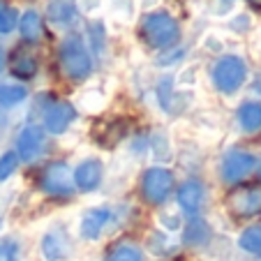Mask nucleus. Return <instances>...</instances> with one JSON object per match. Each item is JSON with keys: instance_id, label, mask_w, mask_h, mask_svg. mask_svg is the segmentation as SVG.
<instances>
[{"instance_id": "obj_15", "label": "nucleus", "mask_w": 261, "mask_h": 261, "mask_svg": "<svg viewBox=\"0 0 261 261\" xmlns=\"http://www.w3.org/2000/svg\"><path fill=\"white\" fill-rule=\"evenodd\" d=\"M182 241L188 247H206L213 241V229L206 220L201 217H192L188 222V227L182 231Z\"/></svg>"}, {"instance_id": "obj_12", "label": "nucleus", "mask_w": 261, "mask_h": 261, "mask_svg": "<svg viewBox=\"0 0 261 261\" xmlns=\"http://www.w3.org/2000/svg\"><path fill=\"white\" fill-rule=\"evenodd\" d=\"M74 176V188L79 192H93V190L99 188V182L104 178V167L99 160L90 158L84 160L81 164H76V169H72Z\"/></svg>"}, {"instance_id": "obj_22", "label": "nucleus", "mask_w": 261, "mask_h": 261, "mask_svg": "<svg viewBox=\"0 0 261 261\" xmlns=\"http://www.w3.org/2000/svg\"><path fill=\"white\" fill-rule=\"evenodd\" d=\"M238 245H241V250L250 252V254L261 256V229L259 227L245 229L241 233V238H238Z\"/></svg>"}, {"instance_id": "obj_2", "label": "nucleus", "mask_w": 261, "mask_h": 261, "mask_svg": "<svg viewBox=\"0 0 261 261\" xmlns=\"http://www.w3.org/2000/svg\"><path fill=\"white\" fill-rule=\"evenodd\" d=\"M60 65L72 81H84L93 72V60L86 51L81 37H67L60 46Z\"/></svg>"}, {"instance_id": "obj_21", "label": "nucleus", "mask_w": 261, "mask_h": 261, "mask_svg": "<svg viewBox=\"0 0 261 261\" xmlns=\"http://www.w3.org/2000/svg\"><path fill=\"white\" fill-rule=\"evenodd\" d=\"M109 261H143V252L134 243H118L109 254Z\"/></svg>"}, {"instance_id": "obj_13", "label": "nucleus", "mask_w": 261, "mask_h": 261, "mask_svg": "<svg viewBox=\"0 0 261 261\" xmlns=\"http://www.w3.org/2000/svg\"><path fill=\"white\" fill-rule=\"evenodd\" d=\"M111 220H114V211H111V208H104V206L90 208V211H86L84 217H81L79 236L84 238V241H97Z\"/></svg>"}, {"instance_id": "obj_8", "label": "nucleus", "mask_w": 261, "mask_h": 261, "mask_svg": "<svg viewBox=\"0 0 261 261\" xmlns=\"http://www.w3.org/2000/svg\"><path fill=\"white\" fill-rule=\"evenodd\" d=\"M40 252L44 261H67L72 256V238L65 229L54 227L42 236Z\"/></svg>"}, {"instance_id": "obj_16", "label": "nucleus", "mask_w": 261, "mask_h": 261, "mask_svg": "<svg viewBox=\"0 0 261 261\" xmlns=\"http://www.w3.org/2000/svg\"><path fill=\"white\" fill-rule=\"evenodd\" d=\"M238 123L245 132H259L261 129V104L245 102L238 107Z\"/></svg>"}, {"instance_id": "obj_7", "label": "nucleus", "mask_w": 261, "mask_h": 261, "mask_svg": "<svg viewBox=\"0 0 261 261\" xmlns=\"http://www.w3.org/2000/svg\"><path fill=\"white\" fill-rule=\"evenodd\" d=\"M46 150V132L40 125H25L16 137V150L21 162H33Z\"/></svg>"}, {"instance_id": "obj_14", "label": "nucleus", "mask_w": 261, "mask_h": 261, "mask_svg": "<svg viewBox=\"0 0 261 261\" xmlns=\"http://www.w3.org/2000/svg\"><path fill=\"white\" fill-rule=\"evenodd\" d=\"M125 132H127L125 120H120V118L102 120V123H97L93 127V139L99 143V146H104V148H114L116 143L125 137Z\"/></svg>"}, {"instance_id": "obj_10", "label": "nucleus", "mask_w": 261, "mask_h": 261, "mask_svg": "<svg viewBox=\"0 0 261 261\" xmlns=\"http://www.w3.org/2000/svg\"><path fill=\"white\" fill-rule=\"evenodd\" d=\"M42 118H44V132L63 134V132H67V127L76 118V109L69 102H65V99H56V102H51L44 109Z\"/></svg>"}, {"instance_id": "obj_6", "label": "nucleus", "mask_w": 261, "mask_h": 261, "mask_svg": "<svg viewBox=\"0 0 261 261\" xmlns=\"http://www.w3.org/2000/svg\"><path fill=\"white\" fill-rule=\"evenodd\" d=\"M254 167H256V160L252 153H247V150H229V153L224 155V160H222L220 176L224 182L236 185L243 178L250 176Z\"/></svg>"}, {"instance_id": "obj_25", "label": "nucleus", "mask_w": 261, "mask_h": 261, "mask_svg": "<svg viewBox=\"0 0 261 261\" xmlns=\"http://www.w3.org/2000/svg\"><path fill=\"white\" fill-rule=\"evenodd\" d=\"M0 261H19V247L14 241L0 243Z\"/></svg>"}, {"instance_id": "obj_9", "label": "nucleus", "mask_w": 261, "mask_h": 261, "mask_svg": "<svg viewBox=\"0 0 261 261\" xmlns=\"http://www.w3.org/2000/svg\"><path fill=\"white\" fill-rule=\"evenodd\" d=\"M227 208L233 217H254L261 213V190L259 188H236L227 197Z\"/></svg>"}, {"instance_id": "obj_17", "label": "nucleus", "mask_w": 261, "mask_h": 261, "mask_svg": "<svg viewBox=\"0 0 261 261\" xmlns=\"http://www.w3.org/2000/svg\"><path fill=\"white\" fill-rule=\"evenodd\" d=\"M46 14L54 23H69L76 16V0H49Z\"/></svg>"}, {"instance_id": "obj_29", "label": "nucleus", "mask_w": 261, "mask_h": 261, "mask_svg": "<svg viewBox=\"0 0 261 261\" xmlns=\"http://www.w3.org/2000/svg\"><path fill=\"white\" fill-rule=\"evenodd\" d=\"M0 224H3V222H0Z\"/></svg>"}, {"instance_id": "obj_19", "label": "nucleus", "mask_w": 261, "mask_h": 261, "mask_svg": "<svg viewBox=\"0 0 261 261\" xmlns=\"http://www.w3.org/2000/svg\"><path fill=\"white\" fill-rule=\"evenodd\" d=\"M19 30L21 37L25 42H37L42 37V19L37 12H25L19 21Z\"/></svg>"}, {"instance_id": "obj_18", "label": "nucleus", "mask_w": 261, "mask_h": 261, "mask_svg": "<svg viewBox=\"0 0 261 261\" xmlns=\"http://www.w3.org/2000/svg\"><path fill=\"white\" fill-rule=\"evenodd\" d=\"M12 74L21 81L33 79L35 74H37V60H35L30 54L19 51V54L14 56V60H12Z\"/></svg>"}, {"instance_id": "obj_4", "label": "nucleus", "mask_w": 261, "mask_h": 261, "mask_svg": "<svg viewBox=\"0 0 261 261\" xmlns=\"http://www.w3.org/2000/svg\"><path fill=\"white\" fill-rule=\"evenodd\" d=\"M173 192V173L164 167H150L141 176V197L150 206H162Z\"/></svg>"}, {"instance_id": "obj_1", "label": "nucleus", "mask_w": 261, "mask_h": 261, "mask_svg": "<svg viewBox=\"0 0 261 261\" xmlns=\"http://www.w3.org/2000/svg\"><path fill=\"white\" fill-rule=\"evenodd\" d=\"M141 35L153 49H167L180 40V28H178L173 16L164 14V12H155V14H148L143 19Z\"/></svg>"}, {"instance_id": "obj_5", "label": "nucleus", "mask_w": 261, "mask_h": 261, "mask_svg": "<svg viewBox=\"0 0 261 261\" xmlns=\"http://www.w3.org/2000/svg\"><path fill=\"white\" fill-rule=\"evenodd\" d=\"M247 76V67L238 56H224L213 67V84L220 93H236Z\"/></svg>"}, {"instance_id": "obj_11", "label": "nucleus", "mask_w": 261, "mask_h": 261, "mask_svg": "<svg viewBox=\"0 0 261 261\" xmlns=\"http://www.w3.org/2000/svg\"><path fill=\"white\" fill-rule=\"evenodd\" d=\"M176 201L185 215L197 217L203 208V201H206V188H203V182L197 180V178H188L185 182H180V188H178V192H176Z\"/></svg>"}, {"instance_id": "obj_23", "label": "nucleus", "mask_w": 261, "mask_h": 261, "mask_svg": "<svg viewBox=\"0 0 261 261\" xmlns=\"http://www.w3.org/2000/svg\"><path fill=\"white\" fill-rule=\"evenodd\" d=\"M19 164H21V160H19V155H16L14 150H7V153L0 155V182L7 180L12 173H16Z\"/></svg>"}, {"instance_id": "obj_24", "label": "nucleus", "mask_w": 261, "mask_h": 261, "mask_svg": "<svg viewBox=\"0 0 261 261\" xmlns=\"http://www.w3.org/2000/svg\"><path fill=\"white\" fill-rule=\"evenodd\" d=\"M16 25V14L14 10H12L10 5H5V3H0V33L7 35L12 33Z\"/></svg>"}, {"instance_id": "obj_27", "label": "nucleus", "mask_w": 261, "mask_h": 261, "mask_svg": "<svg viewBox=\"0 0 261 261\" xmlns=\"http://www.w3.org/2000/svg\"><path fill=\"white\" fill-rule=\"evenodd\" d=\"M3 65H5V56H3V49H0V69H3Z\"/></svg>"}, {"instance_id": "obj_28", "label": "nucleus", "mask_w": 261, "mask_h": 261, "mask_svg": "<svg viewBox=\"0 0 261 261\" xmlns=\"http://www.w3.org/2000/svg\"><path fill=\"white\" fill-rule=\"evenodd\" d=\"M259 173H261V162H259Z\"/></svg>"}, {"instance_id": "obj_3", "label": "nucleus", "mask_w": 261, "mask_h": 261, "mask_svg": "<svg viewBox=\"0 0 261 261\" xmlns=\"http://www.w3.org/2000/svg\"><path fill=\"white\" fill-rule=\"evenodd\" d=\"M40 188L44 194L56 199H67L76 192L74 176L67 162H49L40 173Z\"/></svg>"}, {"instance_id": "obj_20", "label": "nucleus", "mask_w": 261, "mask_h": 261, "mask_svg": "<svg viewBox=\"0 0 261 261\" xmlns=\"http://www.w3.org/2000/svg\"><path fill=\"white\" fill-rule=\"evenodd\" d=\"M25 97H28V90H25L23 86H16V84L0 86V107L12 109V107L23 102Z\"/></svg>"}, {"instance_id": "obj_26", "label": "nucleus", "mask_w": 261, "mask_h": 261, "mask_svg": "<svg viewBox=\"0 0 261 261\" xmlns=\"http://www.w3.org/2000/svg\"><path fill=\"white\" fill-rule=\"evenodd\" d=\"M250 5L252 7H259V10H261V0H250Z\"/></svg>"}]
</instances>
